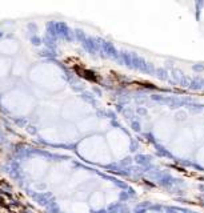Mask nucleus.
I'll return each instance as SVG.
<instances>
[{"label": "nucleus", "mask_w": 204, "mask_h": 213, "mask_svg": "<svg viewBox=\"0 0 204 213\" xmlns=\"http://www.w3.org/2000/svg\"><path fill=\"white\" fill-rule=\"evenodd\" d=\"M74 71L79 75V76H82V77L87 79V80H91V81H97V80H99L93 72H91V71L85 69L83 67H80V65H74Z\"/></svg>", "instance_id": "f257e3e1"}]
</instances>
